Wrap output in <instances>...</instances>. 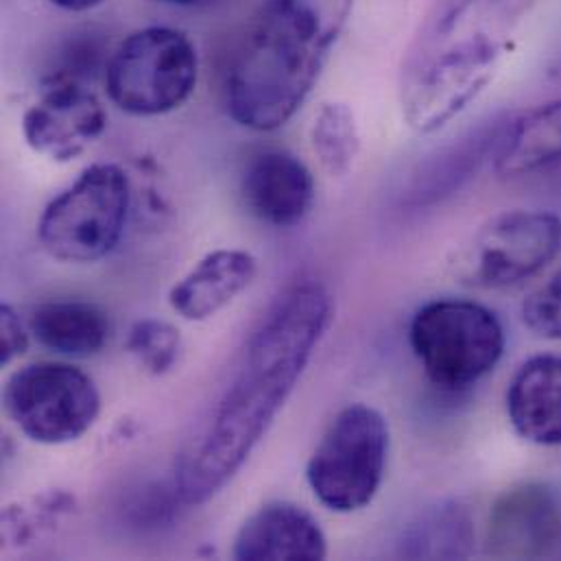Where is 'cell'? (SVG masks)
Segmentation results:
<instances>
[{
	"label": "cell",
	"instance_id": "obj_1",
	"mask_svg": "<svg viewBox=\"0 0 561 561\" xmlns=\"http://www.w3.org/2000/svg\"><path fill=\"white\" fill-rule=\"evenodd\" d=\"M332 295L314 278L288 284L250 334L237 371L175 466V494L199 507L232 483L301 380L332 321Z\"/></svg>",
	"mask_w": 561,
	"mask_h": 561
},
{
	"label": "cell",
	"instance_id": "obj_2",
	"mask_svg": "<svg viewBox=\"0 0 561 561\" xmlns=\"http://www.w3.org/2000/svg\"><path fill=\"white\" fill-rule=\"evenodd\" d=\"M538 0H437L407 50L400 107L417 134H435L494 81Z\"/></svg>",
	"mask_w": 561,
	"mask_h": 561
},
{
	"label": "cell",
	"instance_id": "obj_3",
	"mask_svg": "<svg viewBox=\"0 0 561 561\" xmlns=\"http://www.w3.org/2000/svg\"><path fill=\"white\" fill-rule=\"evenodd\" d=\"M354 0H267L250 22L228 70L230 116L254 131H276L306 103Z\"/></svg>",
	"mask_w": 561,
	"mask_h": 561
},
{
	"label": "cell",
	"instance_id": "obj_4",
	"mask_svg": "<svg viewBox=\"0 0 561 561\" xmlns=\"http://www.w3.org/2000/svg\"><path fill=\"white\" fill-rule=\"evenodd\" d=\"M409 343L437 389L463 393L496 369L507 336L488 306L472 299H433L413 314Z\"/></svg>",
	"mask_w": 561,
	"mask_h": 561
},
{
	"label": "cell",
	"instance_id": "obj_5",
	"mask_svg": "<svg viewBox=\"0 0 561 561\" xmlns=\"http://www.w3.org/2000/svg\"><path fill=\"white\" fill-rule=\"evenodd\" d=\"M389 446V422L378 409L365 402L343 407L308 457L312 496L334 514L369 507L385 481Z\"/></svg>",
	"mask_w": 561,
	"mask_h": 561
},
{
	"label": "cell",
	"instance_id": "obj_6",
	"mask_svg": "<svg viewBox=\"0 0 561 561\" xmlns=\"http://www.w3.org/2000/svg\"><path fill=\"white\" fill-rule=\"evenodd\" d=\"M131 206V186L123 167H88L64 193L48 202L37 221L42 250L61 263L90 265L121 243Z\"/></svg>",
	"mask_w": 561,
	"mask_h": 561
},
{
	"label": "cell",
	"instance_id": "obj_7",
	"mask_svg": "<svg viewBox=\"0 0 561 561\" xmlns=\"http://www.w3.org/2000/svg\"><path fill=\"white\" fill-rule=\"evenodd\" d=\"M103 75L116 107L131 116H162L193 96L199 55L184 31L147 26L110 53Z\"/></svg>",
	"mask_w": 561,
	"mask_h": 561
},
{
	"label": "cell",
	"instance_id": "obj_8",
	"mask_svg": "<svg viewBox=\"0 0 561 561\" xmlns=\"http://www.w3.org/2000/svg\"><path fill=\"white\" fill-rule=\"evenodd\" d=\"M2 404L7 417L26 439L42 446H64L81 439L96 424L101 393L83 369L39 360L7 378Z\"/></svg>",
	"mask_w": 561,
	"mask_h": 561
},
{
	"label": "cell",
	"instance_id": "obj_9",
	"mask_svg": "<svg viewBox=\"0 0 561 561\" xmlns=\"http://www.w3.org/2000/svg\"><path fill=\"white\" fill-rule=\"evenodd\" d=\"M561 252V219L545 210H505L488 219L453 256L459 284L496 290L538 276Z\"/></svg>",
	"mask_w": 561,
	"mask_h": 561
},
{
	"label": "cell",
	"instance_id": "obj_10",
	"mask_svg": "<svg viewBox=\"0 0 561 561\" xmlns=\"http://www.w3.org/2000/svg\"><path fill=\"white\" fill-rule=\"evenodd\" d=\"M107 127L99 96L77 81L46 79L39 99L22 116L26 145L53 160L70 162L96 142Z\"/></svg>",
	"mask_w": 561,
	"mask_h": 561
},
{
	"label": "cell",
	"instance_id": "obj_11",
	"mask_svg": "<svg viewBox=\"0 0 561 561\" xmlns=\"http://www.w3.org/2000/svg\"><path fill=\"white\" fill-rule=\"evenodd\" d=\"M560 538V503L553 490L545 483H520L507 488L490 512L488 547L494 558H545Z\"/></svg>",
	"mask_w": 561,
	"mask_h": 561
},
{
	"label": "cell",
	"instance_id": "obj_12",
	"mask_svg": "<svg viewBox=\"0 0 561 561\" xmlns=\"http://www.w3.org/2000/svg\"><path fill=\"white\" fill-rule=\"evenodd\" d=\"M241 197L261 224L288 230L310 215L314 178L295 153L265 149L248 162L241 178Z\"/></svg>",
	"mask_w": 561,
	"mask_h": 561
},
{
	"label": "cell",
	"instance_id": "obj_13",
	"mask_svg": "<svg viewBox=\"0 0 561 561\" xmlns=\"http://www.w3.org/2000/svg\"><path fill=\"white\" fill-rule=\"evenodd\" d=\"M507 118L510 116H490L455 142L422 160L402 191V204L413 210L433 208L468 186L481 167L494 158Z\"/></svg>",
	"mask_w": 561,
	"mask_h": 561
},
{
	"label": "cell",
	"instance_id": "obj_14",
	"mask_svg": "<svg viewBox=\"0 0 561 561\" xmlns=\"http://www.w3.org/2000/svg\"><path fill=\"white\" fill-rule=\"evenodd\" d=\"M232 558L239 561H319L328 538L319 520L297 503L270 501L237 531Z\"/></svg>",
	"mask_w": 561,
	"mask_h": 561
},
{
	"label": "cell",
	"instance_id": "obj_15",
	"mask_svg": "<svg viewBox=\"0 0 561 561\" xmlns=\"http://www.w3.org/2000/svg\"><path fill=\"white\" fill-rule=\"evenodd\" d=\"M514 431L536 446H561V352L525 360L505 393Z\"/></svg>",
	"mask_w": 561,
	"mask_h": 561
},
{
	"label": "cell",
	"instance_id": "obj_16",
	"mask_svg": "<svg viewBox=\"0 0 561 561\" xmlns=\"http://www.w3.org/2000/svg\"><path fill=\"white\" fill-rule=\"evenodd\" d=\"M259 274V261L245 250L206 254L169 293L171 308L186 321H208L226 310Z\"/></svg>",
	"mask_w": 561,
	"mask_h": 561
},
{
	"label": "cell",
	"instance_id": "obj_17",
	"mask_svg": "<svg viewBox=\"0 0 561 561\" xmlns=\"http://www.w3.org/2000/svg\"><path fill=\"white\" fill-rule=\"evenodd\" d=\"M560 162L561 96L507 118L492 158L499 178L518 180Z\"/></svg>",
	"mask_w": 561,
	"mask_h": 561
},
{
	"label": "cell",
	"instance_id": "obj_18",
	"mask_svg": "<svg viewBox=\"0 0 561 561\" xmlns=\"http://www.w3.org/2000/svg\"><path fill=\"white\" fill-rule=\"evenodd\" d=\"M26 323L44 350L66 358L99 354L112 334L110 314L85 299L42 301L31 310Z\"/></svg>",
	"mask_w": 561,
	"mask_h": 561
},
{
	"label": "cell",
	"instance_id": "obj_19",
	"mask_svg": "<svg viewBox=\"0 0 561 561\" xmlns=\"http://www.w3.org/2000/svg\"><path fill=\"white\" fill-rule=\"evenodd\" d=\"M398 547L407 560H466L474 553V520L466 505L442 501L407 525Z\"/></svg>",
	"mask_w": 561,
	"mask_h": 561
},
{
	"label": "cell",
	"instance_id": "obj_20",
	"mask_svg": "<svg viewBox=\"0 0 561 561\" xmlns=\"http://www.w3.org/2000/svg\"><path fill=\"white\" fill-rule=\"evenodd\" d=\"M310 145L328 175H347L360 151V129L352 107L339 101L323 103L310 127Z\"/></svg>",
	"mask_w": 561,
	"mask_h": 561
},
{
	"label": "cell",
	"instance_id": "obj_21",
	"mask_svg": "<svg viewBox=\"0 0 561 561\" xmlns=\"http://www.w3.org/2000/svg\"><path fill=\"white\" fill-rule=\"evenodd\" d=\"M75 512V499L68 492L53 490L9 505L2 512V540L7 549H26L53 534Z\"/></svg>",
	"mask_w": 561,
	"mask_h": 561
},
{
	"label": "cell",
	"instance_id": "obj_22",
	"mask_svg": "<svg viewBox=\"0 0 561 561\" xmlns=\"http://www.w3.org/2000/svg\"><path fill=\"white\" fill-rule=\"evenodd\" d=\"M125 347L147 374L167 376L178 367L184 341L173 323L156 317H145L129 328Z\"/></svg>",
	"mask_w": 561,
	"mask_h": 561
},
{
	"label": "cell",
	"instance_id": "obj_23",
	"mask_svg": "<svg viewBox=\"0 0 561 561\" xmlns=\"http://www.w3.org/2000/svg\"><path fill=\"white\" fill-rule=\"evenodd\" d=\"M523 321L534 334L561 341V267L525 299Z\"/></svg>",
	"mask_w": 561,
	"mask_h": 561
},
{
	"label": "cell",
	"instance_id": "obj_24",
	"mask_svg": "<svg viewBox=\"0 0 561 561\" xmlns=\"http://www.w3.org/2000/svg\"><path fill=\"white\" fill-rule=\"evenodd\" d=\"M28 323L15 312L13 306H0V363L2 367L11 365L28 347Z\"/></svg>",
	"mask_w": 561,
	"mask_h": 561
},
{
	"label": "cell",
	"instance_id": "obj_25",
	"mask_svg": "<svg viewBox=\"0 0 561 561\" xmlns=\"http://www.w3.org/2000/svg\"><path fill=\"white\" fill-rule=\"evenodd\" d=\"M55 7L59 9H66V11H72V13H79V11H90L94 7H99L101 2L105 0H50Z\"/></svg>",
	"mask_w": 561,
	"mask_h": 561
},
{
	"label": "cell",
	"instance_id": "obj_26",
	"mask_svg": "<svg viewBox=\"0 0 561 561\" xmlns=\"http://www.w3.org/2000/svg\"><path fill=\"white\" fill-rule=\"evenodd\" d=\"M153 2H162V4H178V7H193V4H202L206 0H153Z\"/></svg>",
	"mask_w": 561,
	"mask_h": 561
}]
</instances>
